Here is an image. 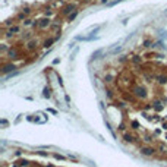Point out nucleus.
I'll use <instances>...</instances> for the list:
<instances>
[{
	"label": "nucleus",
	"mask_w": 167,
	"mask_h": 167,
	"mask_svg": "<svg viewBox=\"0 0 167 167\" xmlns=\"http://www.w3.org/2000/svg\"><path fill=\"white\" fill-rule=\"evenodd\" d=\"M141 153H142L144 155H153V154H154V150H153V148H142Z\"/></svg>",
	"instance_id": "f257e3e1"
},
{
	"label": "nucleus",
	"mask_w": 167,
	"mask_h": 167,
	"mask_svg": "<svg viewBox=\"0 0 167 167\" xmlns=\"http://www.w3.org/2000/svg\"><path fill=\"white\" fill-rule=\"evenodd\" d=\"M135 94L138 95V97H145V89L144 88H135Z\"/></svg>",
	"instance_id": "f03ea898"
},
{
	"label": "nucleus",
	"mask_w": 167,
	"mask_h": 167,
	"mask_svg": "<svg viewBox=\"0 0 167 167\" xmlns=\"http://www.w3.org/2000/svg\"><path fill=\"white\" fill-rule=\"evenodd\" d=\"M2 70H3L5 73H6V72H12V70H15V66H13V65H6Z\"/></svg>",
	"instance_id": "7ed1b4c3"
},
{
	"label": "nucleus",
	"mask_w": 167,
	"mask_h": 167,
	"mask_svg": "<svg viewBox=\"0 0 167 167\" xmlns=\"http://www.w3.org/2000/svg\"><path fill=\"white\" fill-rule=\"evenodd\" d=\"M101 53H103V48H100V50H97L95 53H92V60H95V59H98L100 56H101Z\"/></svg>",
	"instance_id": "20e7f679"
},
{
	"label": "nucleus",
	"mask_w": 167,
	"mask_h": 167,
	"mask_svg": "<svg viewBox=\"0 0 167 167\" xmlns=\"http://www.w3.org/2000/svg\"><path fill=\"white\" fill-rule=\"evenodd\" d=\"M43 95H44L46 98H48V97H50V89H48V88H44V92H43Z\"/></svg>",
	"instance_id": "39448f33"
},
{
	"label": "nucleus",
	"mask_w": 167,
	"mask_h": 167,
	"mask_svg": "<svg viewBox=\"0 0 167 167\" xmlns=\"http://www.w3.org/2000/svg\"><path fill=\"white\" fill-rule=\"evenodd\" d=\"M158 81H160V84H166V82H167V78H166V76H160Z\"/></svg>",
	"instance_id": "423d86ee"
},
{
	"label": "nucleus",
	"mask_w": 167,
	"mask_h": 167,
	"mask_svg": "<svg viewBox=\"0 0 167 167\" xmlns=\"http://www.w3.org/2000/svg\"><path fill=\"white\" fill-rule=\"evenodd\" d=\"M48 22H50L48 19H43V21H41V27H47V25H48Z\"/></svg>",
	"instance_id": "0eeeda50"
},
{
	"label": "nucleus",
	"mask_w": 167,
	"mask_h": 167,
	"mask_svg": "<svg viewBox=\"0 0 167 167\" xmlns=\"http://www.w3.org/2000/svg\"><path fill=\"white\" fill-rule=\"evenodd\" d=\"M76 15H78V12H73V13H72L70 16H69V21H72V19H75V16H76Z\"/></svg>",
	"instance_id": "6e6552de"
},
{
	"label": "nucleus",
	"mask_w": 167,
	"mask_h": 167,
	"mask_svg": "<svg viewBox=\"0 0 167 167\" xmlns=\"http://www.w3.org/2000/svg\"><path fill=\"white\" fill-rule=\"evenodd\" d=\"M125 141L131 142V141H132V136H131V135H125Z\"/></svg>",
	"instance_id": "1a4fd4ad"
},
{
	"label": "nucleus",
	"mask_w": 167,
	"mask_h": 167,
	"mask_svg": "<svg viewBox=\"0 0 167 167\" xmlns=\"http://www.w3.org/2000/svg\"><path fill=\"white\" fill-rule=\"evenodd\" d=\"M154 107H155V110H161V108H163V106H160V103H155Z\"/></svg>",
	"instance_id": "9d476101"
},
{
	"label": "nucleus",
	"mask_w": 167,
	"mask_h": 167,
	"mask_svg": "<svg viewBox=\"0 0 167 167\" xmlns=\"http://www.w3.org/2000/svg\"><path fill=\"white\" fill-rule=\"evenodd\" d=\"M27 163H28V161H25V160H22V161H19V166H27Z\"/></svg>",
	"instance_id": "9b49d317"
},
{
	"label": "nucleus",
	"mask_w": 167,
	"mask_h": 167,
	"mask_svg": "<svg viewBox=\"0 0 167 167\" xmlns=\"http://www.w3.org/2000/svg\"><path fill=\"white\" fill-rule=\"evenodd\" d=\"M132 126H134V129H138V122H134Z\"/></svg>",
	"instance_id": "f8f14e48"
},
{
	"label": "nucleus",
	"mask_w": 167,
	"mask_h": 167,
	"mask_svg": "<svg viewBox=\"0 0 167 167\" xmlns=\"http://www.w3.org/2000/svg\"><path fill=\"white\" fill-rule=\"evenodd\" d=\"M51 43H53V40H48V41H47V43H46V47H48V46H50V44H51Z\"/></svg>",
	"instance_id": "ddd939ff"
}]
</instances>
